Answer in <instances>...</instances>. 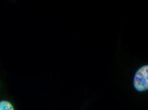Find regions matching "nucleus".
<instances>
[{
	"instance_id": "nucleus-1",
	"label": "nucleus",
	"mask_w": 148,
	"mask_h": 110,
	"mask_svg": "<svg viewBox=\"0 0 148 110\" xmlns=\"http://www.w3.org/2000/svg\"><path fill=\"white\" fill-rule=\"evenodd\" d=\"M148 65L142 66L135 73L133 85L138 92H144L148 89Z\"/></svg>"
},
{
	"instance_id": "nucleus-2",
	"label": "nucleus",
	"mask_w": 148,
	"mask_h": 110,
	"mask_svg": "<svg viewBox=\"0 0 148 110\" xmlns=\"http://www.w3.org/2000/svg\"><path fill=\"white\" fill-rule=\"evenodd\" d=\"M0 110H15L14 106L9 101L2 100L0 101Z\"/></svg>"
}]
</instances>
